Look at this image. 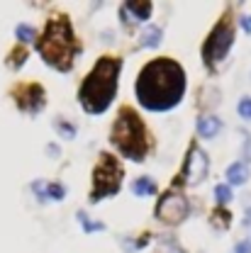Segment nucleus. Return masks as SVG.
Wrapping results in <instances>:
<instances>
[{"label":"nucleus","instance_id":"nucleus-1","mask_svg":"<svg viewBox=\"0 0 251 253\" xmlns=\"http://www.w3.org/2000/svg\"><path fill=\"white\" fill-rule=\"evenodd\" d=\"M134 88L142 107L151 112H166L183 100L186 73L171 59H154L142 68Z\"/></svg>","mask_w":251,"mask_h":253},{"label":"nucleus","instance_id":"nucleus-2","mask_svg":"<svg viewBox=\"0 0 251 253\" xmlns=\"http://www.w3.org/2000/svg\"><path fill=\"white\" fill-rule=\"evenodd\" d=\"M117 76H120V59L102 56L95 63V68L86 76L78 93V100L86 112L100 115L110 107V102L117 95Z\"/></svg>","mask_w":251,"mask_h":253},{"label":"nucleus","instance_id":"nucleus-3","mask_svg":"<svg viewBox=\"0 0 251 253\" xmlns=\"http://www.w3.org/2000/svg\"><path fill=\"white\" fill-rule=\"evenodd\" d=\"M39 54L42 59L54 66L56 71H68L73 56H76V39H73V30L66 15H56L54 20H49L44 37L39 39Z\"/></svg>","mask_w":251,"mask_h":253},{"label":"nucleus","instance_id":"nucleus-4","mask_svg":"<svg viewBox=\"0 0 251 253\" xmlns=\"http://www.w3.org/2000/svg\"><path fill=\"white\" fill-rule=\"evenodd\" d=\"M110 141L115 144V149L122 156L132 161H144L149 154V136H147V126L139 120L137 112H132L129 107L120 110L112 131H110Z\"/></svg>","mask_w":251,"mask_h":253},{"label":"nucleus","instance_id":"nucleus-5","mask_svg":"<svg viewBox=\"0 0 251 253\" xmlns=\"http://www.w3.org/2000/svg\"><path fill=\"white\" fill-rule=\"evenodd\" d=\"M122 180V168L110 154H100V161L93 170V192H91V202H98L107 195H115L120 190Z\"/></svg>","mask_w":251,"mask_h":253},{"label":"nucleus","instance_id":"nucleus-6","mask_svg":"<svg viewBox=\"0 0 251 253\" xmlns=\"http://www.w3.org/2000/svg\"><path fill=\"white\" fill-rule=\"evenodd\" d=\"M232 44H234V25H232V17L224 15L215 25V30L210 32V37L205 39V46H202L205 63L207 66H217L220 61H224L229 49H232Z\"/></svg>","mask_w":251,"mask_h":253},{"label":"nucleus","instance_id":"nucleus-7","mask_svg":"<svg viewBox=\"0 0 251 253\" xmlns=\"http://www.w3.org/2000/svg\"><path fill=\"white\" fill-rule=\"evenodd\" d=\"M190 214V205L188 200L181 195V192H166L156 205V217L163 224H171V226H178L188 219Z\"/></svg>","mask_w":251,"mask_h":253},{"label":"nucleus","instance_id":"nucleus-8","mask_svg":"<svg viewBox=\"0 0 251 253\" xmlns=\"http://www.w3.org/2000/svg\"><path fill=\"white\" fill-rule=\"evenodd\" d=\"M207 168H210V161L207 154L200 149V146H190L188 156H186V166H183V178L188 185H198L205 180L207 175Z\"/></svg>","mask_w":251,"mask_h":253},{"label":"nucleus","instance_id":"nucleus-9","mask_svg":"<svg viewBox=\"0 0 251 253\" xmlns=\"http://www.w3.org/2000/svg\"><path fill=\"white\" fill-rule=\"evenodd\" d=\"M15 102L20 105V110H22V112H32V115H37V112L44 107V102H47L44 88H42V85H37V83H32V85H20V88L15 90Z\"/></svg>","mask_w":251,"mask_h":253},{"label":"nucleus","instance_id":"nucleus-10","mask_svg":"<svg viewBox=\"0 0 251 253\" xmlns=\"http://www.w3.org/2000/svg\"><path fill=\"white\" fill-rule=\"evenodd\" d=\"M154 5L151 2H125L122 5V20L125 25H134V22H144L151 17Z\"/></svg>","mask_w":251,"mask_h":253},{"label":"nucleus","instance_id":"nucleus-11","mask_svg":"<svg viewBox=\"0 0 251 253\" xmlns=\"http://www.w3.org/2000/svg\"><path fill=\"white\" fill-rule=\"evenodd\" d=\"M220 129H222V122L215 115H202V117L198 120V134H200L202 139H215V136L220 134Z\"/></svg>","mask_w":251,"mask_h":253},{"label":"nucleus","instance_id":"nucleus-12","mask_svg":"<svg viewBox=\"0 0 251 253\" xmlns=\"http://www.w3.org/2000/svg\"><path fill=\"white\" fill-rule=\"evenodd\" d=\"M227 180H229V185H244L249 180V166L247 163H232L227 168Z\"/></svg>","mask_w":251,"mask_h":253},{"label":"nucleus","instance_id":"nucleus-13","mask_svg":"<svg viewBox=\"0 0 251 253\" xmlns=\"http://www.w3.org/2000/svg\"><path fill=\"white\" fill-rule=\"evenodd\" d=\"M161 37H163V32L158 30L156 25H149V27H144V32H142L139 46L142 49H156L158 44H161Z\"/></svg>","mask_w":251,"mask_h":253},{"label":"nucleus","instance_id":"nucleus-14","mask_svg":"<svg viewBox=\"0 0 251 253\" xmlns=\"http://www.w3.org/2000/svg\"><path fill=\"white\" fill-rule=\"evenodd\" d=\"M132 192H134L137 197H151V195L156 192V183H154V178H149V175L137 178V180L132 183Z\"/></svg>","mask_w":251,"mask_h":253},{"label":"nucleus","instance_id":"nucleus-15","mask_svg":"<svg viewBox=\"0 0 251 253\" xmlns=\"http://www.w3.org/2000/svg\"><path fill=\"white\" fill-rule=\"evenodd\" d=\"M210 221L217 226V229H227L229 226V221H232V214L224 210V207H217L215 212H212V217H210Z\"/></svg>","mask_w":251,"mask_h":253},{"label":"nucleus","instance_id":"nucleus-16","mask_svg":"<svg viewBox=\"0 0 251 253\" xmlns=\"http://www.w3.org/2000/svg\"><path fill=\"white\" fill-rule=\"evenodd\" d=\"M54 129L61 134L63 139H73V136H76V126L71 125V122H66V120H61V117L54 120Z\"/></svg>","mask_w":251,"mask_h":253},{"label":"nucleus","instance_id":"nucleus-17","mask_svg":"<svg viewBox=\"0 0 251 253\" xmlns=\"http://www.w3.org/2000/svg\"><path fill=\"white\" fill-rule=\"evenodd\" d=\"M15 37L20 39V42H37V32H34V27H30V25H17L15 27Z\"/></svg>","mask_w":251,"mask_h":253},{"label":"nucleus","instance_id":"nucleus-18","mask_svg":"<svg viewBox=\"0 0 251 253\" xmlns=\"http://www.w3.org/2000/svg\"><path fill=\"white\" fill-rule=\"evenodd\" d=\"M66 197V190L61 183H47V202L49 200H63Z\"/></svg>","mask_w":251,"mask_h":253},{"label":"nucleus","instance_id":"nucleus-19","mask_svg":"<svg viewBox=\"0 0 251 253\" xmlns=\"http://www.w3.org/2000/svg\"><path fill=\"white\" fill-rule=\"evenodd\" d=\"M78 219H81V224H83V231H88V234H91V231H102V229H105V224L88 219L86 212H78Z\"/></svg>","mask_w":251,"mask_h":253},{"label":"nucleus","instance_id":"nucleus-20","mask_svg":"<svg viewBox=\"0 0 251 253\" xmlns=\"http://www.w3.org/2000/svg\"><path fill=\"white\" fill-rule=\"evenodd\" d=\"M215 197H217L220 207H224V205L232 200V190H229V185H217V188H215Z\"/></svg>","mask_w":251,"mask_h":253},{"label":"nucleus","instance_id":"nucleus-21","mask_svg":"<svg viewBox=\"0 0 251 253\" xmlns=\"http://www.w3.org/2000/svg\"><path fill=\"white\" fill-rule=\"evenodd\" d=\"M237 110H239V117H242V120H251V97L249 95H244V97L239 100V107H237Z\"/></svg>","mask_w":251,"mask_h":253},{"label":"nucleus","instance_id":"nucleus-22","mask_svg":"<svg viewBox=\"0 0 251 253\" xmlns=\"http://www.w3.org/2000/svg\"><path fill=\"white\" fill-rule=\"evenodd\" d=\"M32 192L37 195V200H39L42 205L47 202V183H44V180H34V183H32Z\"/></svg>","mask_w":251,"mask_h":253},{"label":"nucleus","instance_id":"nucleus-23","mask_svg":"<svg viewBox=\"0 0 251 253\" xmlns=\"http://www.w3.org/2000/svg\"><path fill=\"white\" fill-rule=\"evenodd\" d=\"M25 61H27V51H25V49H17V51L7 59V63H10V66H15V68H17V66H22Z\"/></svg>","mask_w":251,"mask_h":253},{"label":"nucleus","instance_id":"nucleus-24","mask_svg":"<svg viewBox=\"0 0 251 253\" xmlns=\"http://www.w3.org/2000/svg\"><path fill=\"white\" fill-rule=\"evenodd\" d=\"M242 136H244V149H242V154H244V161L251 163V134L249 131H242Z\"/></svg>","mask_w":251,"mask_h":253},{"label":"nucleus","instance_id":"nucleus-25","mask_svg":"<svg viewBox=\"0 0 251 253\" xmlns=\"http://www.w3.org/2000/svg\"><path fill=\"white\" fill-rule=\"evenodd\" d=\"M156 253H186V251H183L181 246H176V244H168V241H166V244H161V246H158Z\"/></svg>","mask_w":251,"mask_h":253},{"label":"nucleus","instance_id":"nucleus-26","mask_svg":"<svg viewBox=\"0 0 251 253\" xmlns=\"http://www.w3.org/2000/svg\"><path fill=\"white\" fill-rule=\"evenodd\" d=\"M234 253H251V241H242V244H237Z\"/></svg>","mask_w":251,"mask_h":253},{"label":"nucleus","instance_id":"nucleus-27","mask_svg":"<svg viewBox=\"0 0 251 253\" xmlns=\"http://www.w3.org/2000/svg\"><path fill=\"white\" fill-rule=\"evenodd\" d=\"M47 154H49V156H59V154H61V151H59V146H56V144H49V149H47Z\"/></svg>","mask_w":251,"mask_h":253},{"label":"nucleus","instance_id":"nucleus-28","mask_svg":"<svg viewBox=\"0 0 251 253\" xmlns=\"http://www.w3.org/2000/svg\"><path fill=\"white\" fill-rule=\"evenodd\" d=\"M242 27L247 32H251V17H242Z\"/></svg>","mask_w":251,"mask_h":253}]
</instances>
